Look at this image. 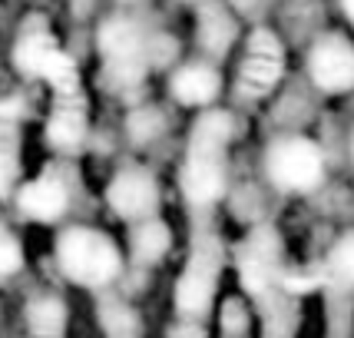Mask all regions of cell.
I'll return each instance as SVG.
<instances>
[{"label": "cell", "mask_w": 354, "mask_h": 338, "mask_svg": "<svg viewBox=\"0 0 354 338\" xmlns=\"http://www.w3.org/2000/svg\"><path fill=\"white\" fill-rule=\"evenodd\" d=\"M308 73L324 93L354 90V46L344 37H324L308 57Z\"/></svg>", "instance_id": "obj_8"}, {"label": "cell", "mask_w": 354, "mask_h": 338, "mask_svg": "<svg viewBox=\"0 0 354 338\" xmlns=\"http://www.w3.org/2000/svg\"><path fill=\"white\" fill-rule=\"evenodd\" d=\"M30 338H63L66 335V305L53 295H44L27 308Z\"/></svg>", "instance_id": "obj_17"}, {"label": "cell", "mask_w": 354, "mask_h": 338, "mask_svg": "<svg viewBox=\"0 0 354 338\" xmlns=\"http://www.w3.org/2000/svg\"><path fill=\"white\" fill-rule=\"evenodd\" d=\"M162 133V116H159V109H136L133 116H129V136L136 139L139 146L142 143H153L156 136Z\"/></svg>", "instance_id": "obj_20"}, {"label": "cell", "mask_w": 354, "mask_h": 338, "mask_svg": "<svg viewBox=\"0 0 354 338\" xmlns=\"http://www.w3.org/2000/svg\"><path fill=\"white\" fill-rule=\"evenodd\" d=\"M86 133H90V109H86L83 90L57 93L50 120H46V143L57 153H77L86 143Z\"/></svg>", "instance_id": "obj_9"}, {"label": "cell", "mask_w": 354, "mask_h": 338, "mask_svg": "<svg viewBox=\"0 0 354 338\" xmlns=\"http://www.w3.org/2000/svg\"><path fill=\"white\" fill-rule=\"evenodd\" d=\"M60 44L57 37L44 27H30L20 33V40L14 46V66L30 80H44L50 73V66L60 60Z\"/></svg>", "instance_id": "obj_13"}, {"label": "cell", "mask_w": 354, "mask_h": 338, "mask_svg": "<svg viewBox=\"0 0 354 338\" xmlns=\"http://www.w3.org/2000/svg\"><path fill=\"white\" fill-rule=\"evenodd\" d=\"M57 265L80 289H106L123 272V252L106 232L70 226L57 235Z\"/></svg>", "instance_id": "obj_1"}, {"label": "cell", "mask_w": 354, "mask_h": 338, "mask_svg": "<svg viewBox=\"0 0 354 338\" xmlns=\"http://www.w3.org/2000/svg\"><path fill=\"white\" fill-rule=\"evenodd\" d=\"M17 206L33 222H53V219H60L66 213V206H70V183H66V176L57 172V169H44L37 179L20 186Z\"/></svg>", "instance_id": "obj_10"}, {"label": "cell", "mask_w": 354, "mask_h": 338, "mask_svg": "<svg viewBox=\"0 0 354 338\" xmlns=\"http://www.w3.org/2000/svg\"><path fill=\"white\" fill-rule=\"evenodd\" d=\"M218 276H222V249L216 239H202L196 242L189 262L176 278L172 289V305L185 322H199L202 315L212 308L218 292Z\"/></svg>", "instance_id": "obj_2"}, {"label": "cell", "mask_w": 354, "mask_h": 338, "mask_svg": "<svg viewBox=\"0 0 354 338\" xmlns=\"http://www.w3.org/2000/svg\"><path fill=\"white\" fill-rule=\"evenodd\" d=\"M285 73V46L272 30H255L245 44V57L239 63L235 93L239 100H262L275 90Z\"/></svg>", "instance_id": "obj_5"}, {"label": "cell", "mask_w": 354, "mask_h": 338, "mask_svg": "<svg viewBox=\"0 0 354 338\" xmlns=\"http://www.w3.org/2000/svg\"><path fill=\"white\" fill-rule=\"evenodd\" d=\"M351 163H354V133H351Z\"/></svg>", "instance_id": "obj_24"}, {"label": "cell", "mask_w": 354, "mask_h": 338, "mask_svg": "<svg viewBox=\"0 0 354 338\" xmlns=\"http://www.w3.org/2000/svg\"><path fill=\"white\" fill-rule=\"evenodd\" d=\"M172 249V229L162 219H142L129 229V259L136 265H156L169 256Z\"/></svg>", "instance_id": "obj_16"}, {"label": "cell", "mask_w": 354, "mask_h": 338, "mask_svg": "<svg viewBox=\"0 0 354 338\" xmlns=\"http://www.w3.org/2000/svg\"><path fill=\"white\" fill-rule=\"evenodd\" d=\"M24 269V246L7 229H0V282Z\"/></svg>", "instance_id": "obj_21"}, {"label": "cell", "mask_w": 354, "mask_h": 338, "mask_svg": "<svg viewBox=\"0 0 354 338\" xmlns=\"http://www.w3.org/2000/svg\"><path fill=\"white\" fill-rule=\"evenodd\" d=\"M20 100L0 103V196H7L20 172V150H17V126H20Z\"/></svg>", "instance_id": "obj_15"}, {"label": "cell", "mask_w": 354, "mask_h": 338, "mask_svg": "<svg viewBox=\"0 0 354 338\" xmlns=\"http://www.w3.org/2000/svg\"><path fill=\"white\" fill-rule=\"evenodd\" d=\"M100 53H103V73L113 90H129L146 77L149 50L142 44V33L133 20L113 17L100 27Z\"/></svg>", "instance_id": "obj_3"}, {"label": "cell", "mask_w": 354, "mask_h": 338, "mask_svg": "<svg viewBox=\"0 0 354 338\" xmlns=\"http://www.w3.org/2000/svg\"><path fill=\"white\" fill-rule=\"evenodd\" d=\"M268 179L285 193H311L324 179V156L308 136H285L268 146Z\"/></svg>", "instance_id": "obj_4"}, {"label": "cell", "mask_w": 354, "mask_h": 338, "mask_svg": "<svg viewBox=\"0 0 354 338\" xmlns=\"http://www.w3.org/2000/svg\"><path fill=\"white\" fill-rule=\"evenodd\" d=\"M169 338H205V335H202L199 322H185V319H179V325L169 332Z\"/></svg>", "instance_id": "obj_22"}, {"label": "cell", "mask_w": 354, "mask_h": 338, "mask_svg": "<svg viewBox=\"0 0 354 338\" xmlns=\"http://www.w3.org/2000/svg\"><path fill=\"white\" fill-rule=\"evenodd\" d=\"M225 183H229V156L185 153V163L179 169V189L189 206L196 209L216 206L225 196Z\"/></svg>", "instance_id": "obj_7"}, {"label": "cell", "mask_w": 354, "mask_h": 338, "mask_svg": "<svg viewBox=\"0 0 354 338\" xmlns=\"http://www.w3.org/2000/svg\"><path fill=\"white\" fill-rule=\"evenodd\" d=\"M232 136H235V120H232V113H225V109H202L199 120L192 123L185 153L229 156Z\"/></svg>", "instance_id": "obj_14"}, {"label": "cell", "mask_w": 354, "mask_h": 338, "mask_svg": "<svg viewBox=\"0 0 354 338\" xmlns=\"http://www.w3.org/2000/svg\"><path fill=\"white\" fill-rule=\"evenodd\" d=\"M169 90L183 107L209 109L216 103L218 90H222V80H218V73L209 63H189V66H179L172 73Z\"/></svg>", "instance_id": "obj_12"}, {"label": "cell", "mask_w": 354, "mask_h": 338, "mask_svg": "<svg viewBox=\"0 0 354 338\" xmlns=\"http://www.w3.org/2000/svg\"><path fill=\"white\" fill-rule=\"evenodd\" d=\"M328 272L341 285H354V232H344L328 252Z\"/></svg>", "instance_id": "obj_19"}, {"label": "cell", "mask_w": 354, "mask_h": 338, "mask_svg": "<svg viewBox=\"0 0 354 338\" xmlns=\"http://www.w3.org/2000/svg\"><path fill=\"white\" fill-rule=\"evenodd\" d=\"M232 37H235V24H232V17L225 10H205L199 20V40L202 46L209 50V53H225L232 44Z\"/></svg>", "instance_id": "obj_18"}, {"label": "cell", "mask_w": 354, "mask_h": 338, "mask_svg": "<svg viewBox=\"0 0 354 338\" xmlns=\"http://www.w3.org/2000/svg\"><path fill=\"white\" fill-rule=\"evenodd\" d=\"M159 199H162L159 179L146 166H126L106 183V206L113 209V215L133 226L142 219H153Z\"/></svg>", "instance_id": "obj_6"}, {"label": "cell", "mask_w": 354, "mask_h": 338, "mask_svg": "<svg viewBox=\"0 0 354 338\" xmlns=\"http://www.w3.org/2000/svg\"><path fill=\"white\" fill-rule=\"evenodd\" d=\"M344 14H348V20L354 24V0H344Z\"/></svg>", "instance_id": "obj_23"}, {"label": "cell", "mask_w": 354, "mask_h": 338, "mask_svg": "<svg viewBox=\"0 0 354 338\" xmlns=\"http://www.w3.org/2000/svg\"><path fill=\"white\" fill-rule=\"evenodd\" d=\"M239 272L242 282L252 295H268L278 282V242L272 239V232H252L242 249H239Z\"/></svg>", "instance_id": "obj_11"}]
</instances>
